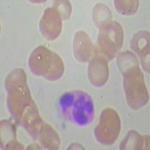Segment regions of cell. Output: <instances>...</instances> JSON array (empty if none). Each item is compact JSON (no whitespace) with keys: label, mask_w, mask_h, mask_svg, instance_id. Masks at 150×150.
<instances>
[{"label":"cell","mask_w":150,"mask_h":150,"mask_svg":"<svg viewBox=\"0 0 150 150\" xmlns=\"http://www.w3.org/2000/svg\"><path fill=\"white\" fill-rule=\"evenodd\" d=\"M5 88L8 110L16 122L25 128L35 140L43 120L31 96L23 69L17 68L11 71L5 78Z\"/></svg>","instance_id":"obj_1"},{"label":"cell","mask_w":150,"mask_h":150,"mask_svg":"<svg viewBox=\"0 0 150 150\" xmlns=\"http://www.w3.org/2000/svg\"><path fill=\"white\" fill-rule=\"evenodd\" d=\"M117 66L122 74L123 88L126 102L131 109L139 110L149 101V93L138 59L127 50L117 55Z\"/></svg>","instance_id":"obj_2"},{"label":"cell","mask_w":150,"mask_h":150,"mask_svg":"<svg viewBox=\"0 0 150 150\" xmlns=\"http://www.w3.org/2000/svg\"><path fill=\"white\" fill-rule=\"evenodd\" d=\"M62 114L68 122L84 127L94 120V103L92 98L82 91L65 92L59 101Z\"/></svg>","instance_id":"obj_3"},{"label":"cell","mask_w":150,"mask_h":150,"mask_svg":"<svg viewBox=\"0 0 150 150\" xmlns=\"http://www.w3.org/2000/svg\"><path fill=\"white\" fill-rule=\"evenodd\" d=\"M28 65L32 73L50 81L59 80L65 71L61 57L45 46L33 50L29 55Z\"/></svg>","instance_id":"obj_4"},{"label":"cell","mask_w":150,"mask_h":150,"mask_svg":"<svg viewBox=\"0 0 150 150\" xmlns=\"http://www.w3.org/2000/svg\"><path fill=\"white\" fill-rule=\"evenodd\" d=\"M124 41V32L119 23L112 21L99 29L97 37V52L111 61L119 54Z\"/></svg>","instance_id":"obj_5"},{"label":"cell","mask_w":150,"mask_h":150,"mask_svg":"<svg viewBox=\"0 0 150 150\" xmlns=\"http://www.w3.org/2000/svg\"><path fill=\"white\" fill-rule=\"evenodd\" d=\"M121 131V120L115 110L107 108L101 112L99 122L94 130L98 143L110 146L117 140Z\"/></svg>","instance_id":"obj_6"},{"label":"cell","mask_w":150,"mask_h":150,"mask_svg":"<svg viewBox=\"0 0 150 150\" xmlns=\"http://www.w3.org/2000/svg\"><path fill=\"white\" fill-rule=\"evenodd\" d=\"M41 35L47 41H54L60 35L62 29V18L55 7L47 8L39 22Z\"/></svg>","instance_id":"obj_7"},{"label":"cell","mask_w":150,"mask_h":150,"mask_svg":"<svg viewBox=\"0 0 150 150\" xmlns=\"http://www.w3.org/2000/svg\"><path fill=\"white\" fill-rule=\"evenodd\" d=\"M73 53L74 58L80 62H88L98 53L89 36L84 31H78L73 40Z\"/></svg>","instance_id":"obj_8"},{"label":"cell","mask_w":150,"mask_h":150,"mask_svg":"<svg viewBox=\"0 0 150 150\" xmlns=\"http://www.w3.org/2000/svg\"><path fill=\"white\" fill-rule=\"evenodd\" d=\"M89 62L88 78L90 83L95 87H101L105 85L109 77L108 60L97 53Z\"/></svg>","instance_id":"obj_9"},{"label":"cell","mask_w":150,"mask_h":150,"mask_svg":"<svg viewBox=\"0 0 150 150\" xmlns=\"http://www.w3.org/2000/svg\"><path fill=\"white\" fill-rule=\"evenodd\" d=\"M130 47L140 58L143 70L149 73V33L140 31L135 33L131 40Z\"/></svg>","instance_id":"obj_10"},{"label":"cell","mask_w":150,"mask_h":150,"mask_svg":"<svg viewBox=\"0 0 150 150\" xmlns=\"http://www.w3.org/2000/svg\"><path fill=\"white\" fill-rule=\"evenodd\" d=\"M35 140L41 143L45 149H58L60 145V139L58 134L50 125L43 121L36 134Z\"/></svg>","instance_id":"obj_11"},{"label":"cell","mask_w":150,"mask_h":150,"mask_svg":"<svg viewBox=\"0 0 150 150\" xmlns=\"http://www.w3.org/2000/svg\"><path fill=\"white\" fill-rule=\"evenodd\" d=\"M1 147L2 149H23V146L16 137V127L10 120L1 122Z\"/></svg>","instance_id":"obj_12"},{"label":"cell","mask_w":150,"mask_h":150,"mask_svg":"<svg viewBox=\"0 0 150 150\" xmlns=\"http://www.w3.org/2000/svg\"><path fill=\"white\" fill-rule=\"evenodd\" d=\"M149 136H141L131 130L126 134L120 145V149H149Z\"/></svg>","instance_id":"obj_13"},{"label":"cell","mask_w":150,"mask_h":150,"mask_svg":"<svg viewBox=\"0 0 150 150\" xmlns=\"http://www.w3.org/2000/svg\"><path fill=\"white\" fill-rule=\"evenodd\" d=\"M92 21L98 29L112 22V13L103 3H97L92 10Z\"/></svg>","instance_id":"obj_14"},{"label":"cell","mask_w":150,"mask_h":150,"mask_svg":"<svg viewBox=\"0 0 150 150\" xmlns=\"http://www.w3.org/2000/svg\"><path fill=\"white\" fill-rule=\"evenodd\" d=\"M114 6L120 14L125 16H130L136 14L139 7L137 0H116Z\"/></svg>","instance_id":"obj_15"},{"label":"cell","mask_w":150,"mask_h":150,"mask_svg":"<svg viewBox=\"0 0 150 150\" xmlns=\"http://www.w3.org/2000/svg\"><path fill=\"white\" fill-rule=\"evenodd\" d=\"M53 6L59 11L62 20L66 21L70 18L71 14V5L69 1H55Z\"/></svg>","instance_id":"obj_16"}]
</instances>
